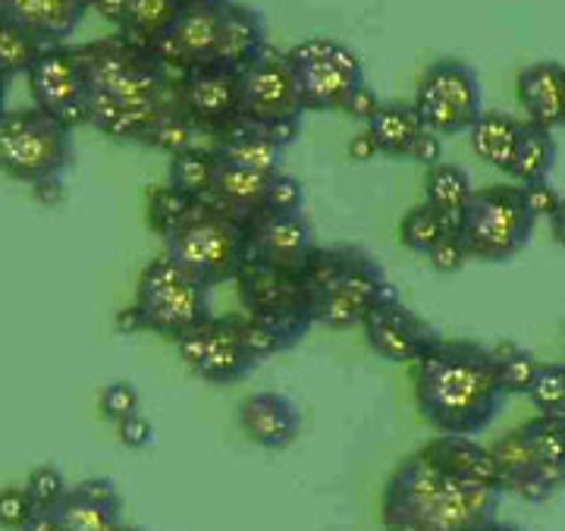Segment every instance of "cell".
I'll return each mask as SVG.
<instances>
[{
  "label": "cell",
  "instance_id": "cell-1",
  "mask_svg": "<svg viewBox=\"0 0 565 531\" xmlns=\"http://www.w3.org/2000/svg\"><path fill=\"white\" fill-rule=\"evenodd\" d=\"M415 393L424 422L440 434L475 437L503 408L490 347L471 340H440L415 362Z\"/></svg>",
  "mask_w": 565,
  "mask_h": 531
},
{
  "label": "cell",
  "instance_id": "cell-2",
  "mask_svg": "<svg viewBox=\"0 0 565 531\" xmlns=\"http://www.w3.org/2000/svg\"><path fill=\"white\" fill-rule=\"evenodd\" d=\"M503 490L446 475L418 449L390 475L381 500L386 531H481L497 522Z\"/></svg>",
  "mask_w": 565,
  "mask_h": 531
},
{
  "label": "cell",
  "instance_id": "cell-3",
  "mask_svg": "<svg viewBox=\"0 0 565 531\" xmlns=\"http://www.w3.org/2000/svg\"><path fill=\"white\" fill-rule=\"evenodd\" d=\"M163 255L207 289L236 277L248 258L245 224L211 202H195L180 224L163 233Z\"/></svg>",
  "mask_w": 565,
  "mask_h": 531
},
{
  "label": "cell",
  "instance_id": "cell-4",
  "mask_svg": "<svg viewBox=\"0 0 565 531\" xmlns=\"http://www.w3.org/2000/svg\"><path fill=\"white\" fill-rule=\"evenodd\" d=\"M88 92H98L117 102L177 104V82L154 61L151 51L117 39L92 41L76 47Z\"/></svg>",
  "mask_w": 565,
  "mask_h": 531
},
{
  "label": "cell",
  "instance_id": "cell-5",
  "mask_svg": "<svg viewBox=\"0 0 565 531\" xmlns=\"http://www.w3.org/2000/svg\"><path fill=\"white\" fill-rule=\"evenodd\" d=\"M73 163L70 129L39 107L0 114V173L17 183L35 185L63 177Z\"/></svg>",
  "mask_w": 565,
  "mask_h": 531
},
{
  "label": "cell",
  "instance_id": "cell-6",
  "mask_svg": "<svg viewBox=\"0 0 565 531\" xmlns=\"http://www.w3.org/2000/svg\"><path fill=\"white\" fill-rule=\"evenodd\" d=\"M531 233L534 221L522 204L519 185H487L471 192L459 226L468 258L487 265L509 262L531 243Z\"/></svg>",
  "mask_w": 565,
  "mask_h": 531
},
{
  "label": "cell",
  "instance_id": "cell-7",
  "mask_svg": "<svg viewBox=\"0 0 565 531\" xmlns=\"http://www.w3.org/2000/svg\"><path fill=\"white\" fill-rule=\"evenodd\" d=\"M136 306L145 311L148 330L170 337V340H180L182 333L207 325L214 318L211 289L199 280H192L167 255H158L141 270Z\"/></svg>",
  "mask_w": 565,
  "mask_h": 531
},
{
  "label": "cell",
  "instance_id": "cell-8",
  "mask_svg": "<svg viewBox=\"0 0 565 531\" xmlns=\"http://www.w3.org/2000/svg\"><path fill=\"white\" fill-rule=\"evenodd\" d=\"M412 107H415L424 129H430L437 136L468 132L484 114L481 79L468 63L456 61V57L430 63L418 79Z\"/></svg>",
  "mask_w": 565,
  "mask_h": 531
},
{
  "label": "cell",
  "instance_id": "cell-9",
  "mask_svg": "<svg viewBox=\"0 0 565 531\" xmlns=\"http://www.w3.org/2000/svg\"><path fill=\"white\" fill-rule=\"evenodd\" d=\"M296 70L305 110H343L345 98L364 82V66L352 47L333 39H308L286 51Z\"/></svg>",
  "mask_w": 565,
  "mask_h": 531
},
{
  "label": "cell",
  "instance_id": "cell-10",
  "mask_svg": "<svg viewBox=\"0 0 565 531\" xmlns=\"http://www.w3.org/2000/svg\"><path fill=\"white\" fill-rule=\"evenodd\" d=\"M302 114L299 79L282 51L264 47L255 61L239 70V120L264 126L277 120H302Z\"/></svg>",
  "mask_w": 565,
  "mask_h": 531
},
{
  "label": "cell",
  "instance_id": "cell-11",
  "mask_svg": "<svg viewBox=\"0 0 565 531\" xmlns=\"http://www.w3.org/2000/svg\"><path fill=\"white\" fill-rule=\"evenodd\" d=\"M29 95L39 110L47 117L63 123L70 132L85 123V102H88V85L82 73L79 54L70 44H51L41 47V54L25 73Z\"/></svg>",
  "mask_w": 565,
  "mask_h": 531
},
{
  "label": "cell",
  "instance_id": "cell-12",
  "mask_svg": "<svg viewBox=\"0 0 565 531\" xmlns=\"http://www.w3.org/2000/svg\"><path fill=\"white\" fill-rule=\"evenodd\" d=\"M177 110L195 129L223 132L239 120V73L221 63L192 66L177 79Z\"/></svg>",
  "mask_w": 565,
  "mask_h": 531
},
{
  "label": "cell",
  "instance_id": "cell-13",
  "mask_svg": "<svg viewBox=\"0 0 565 531\" xmlns=\"http://www.w3.org/2000/svg\"><path fill=\"white\" fill-rule=\"evenodd\" d=\"M223 7L226 0H202V3H182L173 29L163 35L151 54L167 73H189L192 66L214 63L221 44Z\"/></svg>",
  "mask_w": 565,
  "mask_h": 531
},
{
  "label": "cell",
  "instance_id": "cell-14",
  "mask_svg": "<svg viewBox=\"0 0 565 531\" xmlns=\"http://www.w3.org/2000/svg\"><path fill=\"white\" fill-rule=\"evenodd\" d=\"M390 289H393V284L386 280L377 262H371L364 252L355 248V258L349 262L337 286L308 302L311 325L337 327V330L362 325L364 315L377 306Z\"/></svg>",
  "mask_w": 565,
  "mask_h": 531
},
{
  "label": "cell",
  "instance_id": "cell-15",
  "mask_svg": "<svg viewBox=\"0 0 565 531\" xmlns=\"http://www.w3.org/2000/svg\"><path fill=\"white\" fill-rule=\"evenodd\" d=\"M362 327L371 349L390 362H399V365L418 362L427 349H434L444 340L434 327L399 302L396 286L364 315Z\"/></svg>",
  "mask_w": 565,
  "mask_h": 531
},
{
  "label": "cell",
  "instance_id": "cell-16",
  "mask_svg": "<svg viewBox=\"0 0 565 531\" xmlns=\"http://www.w3.org/2000/svg\"><path fill=\"white\" fill-rule=\"evenodd\" d=\"M177 352L185 368L207 384H236L255 368L226 318H211L207 325L182 333L177 340Z\"/></svg>",
  "mask_w": 565,
  "mask_h": 531
},
{
  "label": "cell",
  "instance_id": "cell-17",
  "mask_svg": "<svg viewBox=\"0 0 565 531\" xmlns=\"http://www.w3.org/2000/svg\"><path fill=\"white\" fill-rule=\"evenodd\" d=\"M248 236V258L267 267H277L286 274H299L308 255L318 248L315 230L302 214H270L262 211L252 221H245Z\"/></svg>",
  "mask_w": 565,
  "mask_h": 531
},
{
  "label": "cell",
  "instance_id": "cell-18",
  "mask_svg": "<svg viewBox=\"0 0 565 531\" xmlns=\"http://www.w3.org/2000/svg\"><path fill=\"white\" fill-rule=\"evenodd\" d=\"M88 10V0H0V20L17 22L44 47L66 44Z\"/></svg>",
  "mask_w": 565,
  "mask_h": 531
},
{
  "label": "cell",
  "instance_id": "cell-19",
  "mask_svg": "<svg viewBox=\"0 0 565 531\" xmlns=\"http://www.w3.org/2000/svg\"><path fill=\"white\" fill-rule=\"evenodd\" d=\"M245 437L264 449H286L302 431V412L282 393H255L239 406Z\"/></svg>",
  "mask_w": 565,
  "mask_h": 531
},
{
  "label": "cell",
  "instance_id": "cell-20",
  "mask_svg": "<svg viewBox=\"0 0 565 531\" xmlns=\"http://www.w3.org/2000/svg\"><path fill=\"white\" fill-rule=\"evenodd\" d=\"M177 104H136L117 102L98 92H88L85 102V123H92L98 132L117 142H145L148 132L158 126L167 110H173Z\"/></svg>",
  "mask_w": 565,
  "mask_h": 531
},
{
  "label": "cell",
  "instance_id": "cell-21",
  "mask_svg": "<svg viewBox=\"0 0 565 531\" xmlns=\"http://www.w3.org/2000/svg\"><path fill=\"white\" fill-rule=\"evenodd\" d=\"M519 104L525 107L527 123L556 129L565 126V66L556 61H541L525 66L515 82Z\"/></svg>",
  "mask_w": 565,
  "mask_h": 531
},
{
  "label": "cell",
  "instance_id": "cell-22",
  "mask_svg": "<svg viewBox=\"0 0 565 531\" xmlns=\"http://www.w3.org/2000/svg\"><path fill=\"white\" fill-rule=\"evenodd\" d=\"M422 449L430 456V463L440 466L446 475L462 478V481H471V485H484V488L503 490V485H500V466H497L490 447L475 444L471 437H452V434H444V437L430 440V444Z\"/></svg>",
  "mask_w": 565,
  "mask_h": 531
},
{
  "label": "cell",
  "instance_id": "cell-23",
  "mask_svg": "<svg viewBox=\"0 0 565 531\" xmlns=\"http://www.w3.org/2000/svg\"><path fill=\"white\" fill-rule=\"evenodd\" d=\"M274 173H255L236 163H226L217 158V177H214V189L204 202L221 208L223 214L236 217V221H252L255 214L264 211V195L270 185Z\"/></svg>",
  "mask_w": 565,
  "mask_h": 531
},
{
  "label": "cell",
  "instance_id": "cell-24",
  "mask_svg": "<svg viewBox=\"0 0 565 531\" xmlns=\"http://www.w3.org/2000/svg\"><path fill=\"white\" fill-rule=\"evenodd\" d=\"M267 47V35H264V20L258 10L245 7V3H233L226 0L223 7V25H221V44H217V57L226 70H245Z\"/></svg>",
  "mask_w": 565,
  "mask_h": 531
},
{
  "label": "cell",
  "instance_id": "cell-25",
  "mask_svg": "<svg viewBox=\"0 0 565 531\" xmlns=\"http://www.w3.org/2000/svg\"><path fill=\"white\" fill-rule=\"evenodd\" d=\"M490 453H493V459L500 466L503 493L512 490L527 503H546L553 497V490L537 478V466H534V456H531V447H527L522 428L505 431L503 437L490 447Z\"/></svg>",
  "mask_w": 565,
  "mask_h": 531
},
{
  "label": "cell",
  "instance_id": "cell-26",
  "mask_svg": "<svg viewBox=\"0 0 565 531\" xmlns=\"http://www.w3.org/2000/svg\"><path fill=\"white\" fill-rule=\"evenodd\" d=\"M217 136H221V145L214 151L221 161L255 170V173H280L282 148L270 142L255 123H230Z\"/></svg>",
  "mask_w": 565,
  "mask_h": 531
},
{
  "label": "cell",
  "instance_id": "cell-27",
  "mask_svg": "<svg viewBox=\"0 0 565 531\" xmlns=\"http://www.w3.org/2000/svg\"><path fill=\"white\" fill-rule=\"evenodd\" d=\"M471 192H475L471 177L465 173L459 163H437L424 177V204H430L440 214L446 233H459L465 204L471 199Z\"/></svg>",
  "mask_w": 565,
  "mask_h": 531
},
{
  "label": "cell",
  "instance_id": "cell-28",
  "mask_svg": "<svg viewBox=\"0 0 565 531\" xmlns=\"http://www.w3.org/2000/svg\"><path fill=\"white\" fill-rule=\"evenodd\" d=\"M534 466H537V478L544 481L553 493L565 488V422L559 418H531L522 425Z\"/></svg>",
  "mask_w": 565,
  "mask_h": 531
},
{
  "label": "cell",
  "instance_id": "cell-29",
  "mask_svg": "<svg viewBox=\"0 0 565 531\" xmlns=\"http://www.w3.org/2000/svg\"><path fill=\"white\" fill-rule=\"evenodd\" d=\"M422 129L415 107L405 102H381L377 114L367 120V132L386 158H408L412 142L418 139Z\"/></svg>",
  "mask_w": 565,
  "mask_h": 531
},
{
  "label": "cell",
  "instance_id": "cell-30",
  "mask_svg": "<svg viewBox=\"0 0 565 531\" xmlns=\"http://www.w3.org/2000/svg\"><path fill=\"white\" fill-rule=\"evenodd\" d=\"M180 10V0H129L120 25V39L136 44L141 51H151L173 29Z\"/></svg>",
  "mask_w": 565,
  "mask_h": 531
},
{
  "label": "cell",
  "instance_id": "cell-31",
  "mask_svg": "<svg viewBox=\"0 0 565 531\" xmlns=\"http://www.w3.org/2000/svg\"><path fill=\"white\" fill-rule=\"evenodd\" d=\"M471 151L493 170H509V161L515 155V145L522 136V120L509 117V114H497V110H484L481 120L471 129Z\"/></svg>",
  "mask_w": 565,
  "mask_h": 531
},
{
  "label": "cell",
  "instance_id": "cell-32",
  "mask_svg": "<svg viewBox=\"0 0 565 531\" xmlns=\"http://www.w3.org/2000/svg\"><path fill=\"white\" fill-rule=\"evenodd\" d=\"M556 139L553 132L544 126H534V123H522V136L515 145V155L509 161V177L519 185L537 183V180H550L553 167H556Z\"/></svg>",
  "mask_w": 565,
  "mask_h": 531
},
{
  "label": "cell",
  "instance_id": "cell-33",
  "mask_svg": "<svg viewBox=\"0 0 565 531\" xmlns=\"http://www.w3.org/2000/svg\"><path fill=\"white\" fill-rule=\"evenodd\" d=\"M51 512L63 531H122V500H95L82 488H70L57 510Z\"/></svg>",
  "mask_w": 565,
  "mask_h": 531
},
{
  "label": "cell",
  "instance_id": "cell-34",
  "mask_svg": "<svg viewBox=\"0 0 565 531\" xmlns=\"http://www.w3.org/2000/svg\"><path fill=\"white\" fill-rule=\"evenodd\" d=\"M214 177H217V151L195 145V148L170 158L167 185L180 189L182 195H189L192 202H204L214 189Z\"/></svg>",
  "mask_w": 565,
  "mask_h": 531
},
{
  "label": "cell",
  "instance_id": "cell-35",
  "mask_svg": "<svg viewBox=\"0 0 565 531\" xmlns=\"http://www.w3.org/2000/svg\"><path fill=\"white\" fill-rule=\"evenodd\" d=\"M490 355H493V365H497V384L503 390V396H527L541 362L527 349L515 347L509 340L497 349H490Z\"/></svg>",
  "mask_w": 565,
  "mask_h": 531
},
{
  "label": "cell",
  "instance_id": "cell-36",
  "mask_svg": "<svg viewBox=\"0 0 565 531\" xmlns=\"http://www.w3.org/2000/svg\"><path fill=\"white\" fill-rule=\"evenodd\" d=\"M352 258H355V248H315L302 265V270H299V280H302L308 302L323 296L327 289H333Z\"/></svg>",
  "mask_w": 565,
  "mask_h": 531
},
{
  "label": "cell",
  "instance_id": "cell-37",
  "mask_svg": "<svg viewBox=\"0 0 565 531\" xmlns=\"http://www.w3.org/2000/svg\"><path fill=\"white\" fill-rule=\"evenodd\" d=\"M41 47L44 44L39 39H32L17 22L0 20V76L7 82L20 76V73L25 76L29 66L41 54Z\"/></svg>",
  "mask_w": 565,
  "mask_h": 531
},
{
  "label": "cell",
  "instance_id": "cell-38",
  "mask_svg": "<svg viewBox=\"0 0 565 531\" xmlns=\"http://www.w3.org/2000/svg\"><path fill=\"white\" fill-rule=\"evenodd\" d=\"M446 233L440 214L430 208V204H415L399 224V240L408 252H418V255H427L434 245L440 243V236Z\"/></svg>",
  "mask_w": 565,
  "mask_h": 531
},
{
  "label": "cell",
  "instance_id": "cell-39",
  "mask_svg": "<svg viewBox=\"0 0 565 531\" xmlns=\"http://www.w3.org/2000/svg\"><path fill=\"white\" fill-rule=\"evenodd\" d=\"M537 415L565 422V365H541L527 390Z\"/></svg>",
  "mask_w": 565,
  "mask_h": 531
},
{
  "label": "cell",
  "instance_id": "cell-40",
  "mask_svg": "<svg viewBox=\"0 0 565 531\" xmlns=\"http://www.w3.org/2000/svg\"><path fill=\"white\" fill-rule=\"evenodd\" d=\"M192 208H195V202L189 195H182L180 189H173V185H154L148 192V224L154 226L163 236V233H170L173 226L180 224Z\"/></svg>",
  "mask_w": 565,
  "mask_h": 531
},
{
  "label": "cell",
  "instance_id": "cell-41",
  "mask_svg": "<svg viewBox=\"0 0 565 531\" xmlns=\"http://www.w3.org/2000/svg\"><path fill=\"white\" fill-rule=\"evenodd\" d=\"M195 136H199V129L173 107V110H167L161 120H158V126L148 132L145 145H151V148H158V151L173 158V155H182V151L195 148Z\"/></svg>",
  "mask_w": 565,
  "mask_h": 531
},
{
  "label": "cell",
  "instance_id": "cell-42",
  "mask_svg": "<svg viewBox=\"0 0 565 531\" xmlns=\"http://www.w3.org/2000/svg\"><path fill=\"white\" fill-rule=\"evenodd\" d=\"M226 321H230L233 333L239 337V343H243L245 352L252 355L255 365H258L262 359H267V355H274V352H280V349L289 347L277 330H270V327L262 325V321H255L252 315H248V318H226Z\"/></svg>",
  "mask_w": 565,
  "mask_h": 531
},
{
  "label": "cell",
  "instance_id": "cell-43",
  "mask_svg": "<svg viewBox=\"0 0 565 531\" xmlns=\"http://www.w3.org/2000/svg\"><path fill=\"white\" fill-rule=\"evenodd\" d=\"M22 488H25L32 507L39 512L57 510V503L70 493V485H66V478H63V471L57 466H39V469H32Z\"/></svg>",
  "mask_w": 565,
  "mask_h": 531
},
{
  "label": "cell",
  "instance_id": "cell-44",
  "mask_svg": "<svg viewBox=\"0 0 565 531\" xmlns=\"http://www.w3.org/2000/svg\"><path fill=\"white\" fill-rule=\"evenodd\" d=\"M305 189L296 177L289 173H274L267 195H264V211L270 214H302Z\"/></svg>",
  "mask_w": 565,
  "mask_h": 531
},
{
  "label": "cell",
  "instance_id": "cell-45",
  "mask_svg": "<svg viewBox=\"0 0 565 531\" xmlns=\"http://www.w3.org/2000/svg\"><path fill=\"white\" fill-rule=\"evenodd\" d=\"M141 406V396L139 390L132 387L129 381H114V384H107L102 390V396H98V408H102V415L107 422H126L129 415H139Z\"/></svg>",
  "mask_w": 565,
  "mask_h": 531
},
{
  "label": "cell",
  "instance_id": "cell-46",
  "mask_svg": "<svg viewBox=\"0 0 565 531\" xmlns=\"http://www.w3.org/2000/svg\"><path fill=\"white\" fill-rule=\"evenodd\" d=\"M519 192H522V204H525V211L531 214L534 224H537V221H550V217L556 214L559 202H563L559 189L550 183V180L519 185Z\"/></svg>",
  "mask_w": 565,
  "mask_h": 531
},
{
  "label": "cell",
  "instance_id": "cell-47",
  "mask_svg": "<svg viewBox=\"0 0 565 531\" xmlns=\"http://www.w3.org/2000/svg\"><path fill=\"white\" fill-rule=\"evenodd\" d=\"M468 262V248H465L459 233H444L440 243L427 252V265L434 267L437 274H459Z\"/></svg>",
  "mask_w": 565,
  "mask_h": 531
},
{
  "label": "cell",
  "instance_id": "cell-48",
  "mask_svg": "<svg viewBox=\"0 0 565 531\" xmlns=\"http://www.w3.org/2000/svg\"><path fill=\"white\" fill-rule=\"evenodd\" d=\"M35 512L25 488H0V529L20 531Z\"/></svg>",
  "mask_w": 565,
  "mask_h": 531
},
{
  "label": "cell",
  "instance_id": "cell-49",
  "mask_svg": "<svg viewBox=\"0 0 565 531\" xmlns=\"http://www.w3.org/2000/svg\"><path fill=\"white\" fill-rule=\"evenodd\" d=\"M117 428H120V444L126 449H148L154 444V425L141 412L139 415H129Z\"/></svg>",
  "mask_w": 565,
  "mask_h": 531
},
{
  "label": "cell",
  "instance_id": "cell-50",
  "mask_svg": "<svg viewBox=\"0 0 565 531\" xmlns=\"http://www.w3.org/2000/svg\"><path fill=\"white\" fill-rule=\"evenodd\" d=\"M408 158L418 161L422 167H427V170L437 167V163H444V136H437V132H430V129H422L418 139L412 142Z\"/></svg>",
  "mask_w": 565,
  "mask_h": 531
},
{
  "label": "cell",
  "instance_id": "cell-51",
  "mask_svg": "<svg viewBox=\"0 0 565 531\" xmlns=\"http://www.w3.org/2000/svg\"><path fill=\"white\" fill-rule=\"evenodd\" d=\"M377 107H381V98H377V92L367 85V82H362L349 98H345L343 110L352 117V120H362L367 123L374 114H377Z\"/></svg>",
  "mask_w": 565,
  "mask_h": 531
},
{
  "label": "cell",
  "instance_id": "cell-52",
  "mask_svg": "<svg viewBox=\"0 0 565 531\" xmlns=\"http://www.w3.org/2000/svg\"><path fill=\"white\" fill-rule=\"evenodd\" d=\"M264 136L270 139V142L277 145V148H289V145L299 139V120H277V123H264V126H258Z\"/></svg>",
  "mask_w": 565,
  "mask_h": 531
},
{
  "label": "cell",
  "instance_id": "cell-53",
  "mask_svg": "<svg viewBox=\"0 0 565 531\" xmlns=\"http://www.w3.org/2000/svg\"><path fill=\"white\" fill-rule=\"evenodd\" d=\"M114 327H117V333H122V337H136L141 330H148V325H145V311H141L136 302L120 308L117 318H114Z\"/></svg>",
  "mask_w": 565,
  "mask_h": 531
},
{
  "label": "cell",
  "instance_id": "cell-54",
  "mask_svg": "<svg viewBox=\"0 0 565 531\" xmlns=\"http://www.w3.org/2000/svg\"><path fill=\"white\" fill-rule=\"evenodd\" d=\"M345 155L352 158V161H371V158H377L381 151H377V145H374V139H371V132L367 129H362V132H355L352 139H349V145H345Z\"/></svg>",
  "mask_w": 565,
  "mask_h": 531
},
{
  "label": "cell",
  "instance_id": "cell-55",
  "mask_svg": "<svg viewBox=\"0 0 565 531\" xmlns=\"http://www.w3.org/2000/svg\"><path fill=\"white\" fill-rule=\"evenodd\" d=\"M35 199L47 208H57L66 195V185H63V177H51V180H41V183L32 185Z\"/></svg>",
  "mask_w": 565,
  "mask_h": 531
},
{
  "label": "cell",
  "instance_id": "cell-56",
  "mask_svg": "<svg viewBox=\"0 0 565 531\" xmlns=\"http://www.w3.org/2000/svg\"><path fill=\"white\" fill-rule=\"evenodd\" d=\"M88 7H92L104 22H110V25H117V29H120L129 0H88Z\"/></svg>",
  "mask_w": 565,
  "mask_h": 531
},
{
  "label": "cell",
  "instance_id": "cell-57",
  "mask_svg": "<svg viewBox=\"0 0 565 531\" xmlns=\"http://www.w3.org/2000/svg\"><path fill=\"white\" fill-rule=\"evenodd\" d=\"M20 531H63V529L54 512H35V516H32Z\"/></svg>",
  "mask_w": 565,
  "mask_h": 531
},
{
  "label": "cell",
  "instance_id": "cell-58",
  "mask_svg": "<svg viewBox=\"0 0 565 531\" xmlns=\"http://www.w3.org/2000/svg\"><path fill=\"white\" fill-rule=\"evenodd\" d=\"M550 233H553L556 245H563L565 248V195L563 202H559V208H556V214L550 217Z\"/></svg>",
  "mask_w": 565,
  "mask_h": 531
},
{
  "label": "cell",
  "instance_id": "cell-59",
  "mask_svg": "<svg viewBox=\"0 0 565 531\" xmlns=\"http://www.w3.org/2000/svg\"><path fill=\"white\" fill-rule=\"evenodd\" d=\"M481 531H525V529H519V525H509V522H490V525H484Z\"/></svg>",
  "mask_w": 565,
  "mask_h": 531
},
{
  "label": "cell",
  "instance_id": "cell-60",
  "mask_svg": "<svg viewBox=\"0 0 565 531\" xmlns=\"http://www.w3.org/2000/svg\"><path fill=\"white\" fill-rule=\"evenodd\" d=\"M7 110V79L0 76V114Z\"/></svg>",
  "mask_w": 565,
  "mask_h": 531
},
{
  "label": "cell",
  "instance_id": "cell-61",
  "mask_svg": "<svg viewBox=\"0 0 565 531\" xmlns=\"http://www.w3.org/2000/svg\"><path fill=\"white\" fill-rule=\"evenodd\" d=\"M180 3H202V0H180Z\"/></svg>",
  "mask_w": 565,
  "mask_h": 531
}]
</instances>
